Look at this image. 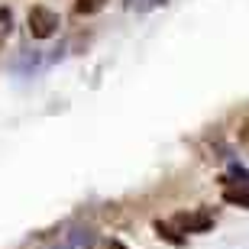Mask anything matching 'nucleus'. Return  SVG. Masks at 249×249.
<instances>
[{
  "label": "nucleus",
  "instance_id": "f257e3e1",
  "mask_svg": "<svg viewBox=\"0 0 249 249\" xmlns=\"http://www.w3.org/2000/svg\"><path fill=\"white\" fill-rule=\"evenodd\" d=\"M26 26L33 39H49V36H55V29H58V13L49 7H33L26 17Z\"/></svg>",
  "mask_w": 249,
  "mask_h": 249
},
{
  "label": "nucleus",
  "instance_id": "f03ea898",
  "mask_svg": "<svg viewBox=\"0 0 249 249\" xmlns=\"http://www.w3.org/2000/svg\"><path fill=\"white\" fill-rule=\"evenodd\" d=\"M213 211H194V213H178L175 217V227H178V233H207L213 227Z\"/></svg>",
  "mask_w": 249,
  "mask_h": 249
},
{
  "label": "nucleus",
  "instance_id": "7ed1b4c3",
  "mask_svg": "<svg viewBox=\"0 0 249 249\" xmlns=\"http://www.w3.org/2000/svg\"><path fill=\"white\" fill-rule=\"evenodd\" d=\"M223 201L249 211V188H227V191H223Z\"/></svg>",
  "mask_w": 249,
  "mask_h": 249
},
{
  "label": "nucleus",
  "instance_id": "20e7f679",
  "mask_svg": "<svg viewBox=\"0 0 249 249\" xmlns=\"http://www.w3.org/2000/svg\"><path fill=\"white\" fill-rule=\"evenodd\" d=\"M126 10H136V13H149V10H159L165 7V0H123Z\"/></svg>",
  "mask_w": 249,
  "mask_h": 249
},
{
  "label": "nucleus",
  "instance_id": "39448f33",
  "mask_svg": "<svg viewBox=\"0 0 249 249\" xmlns=\"http://www.w3.org/2000/svg\"><path fill=\"white\" fill-rule=\"evenodd\" d=\"M156 233H159V236H165L168 243H175V246H181V243H185V236H178V230L172 227V223H162V220H156Z\"/></svg>",
  "mask_w": 249,
  "mask_h": 249
},
{
  "label": "nucleus",
  "instance_id": "423d86ee",
  "mask_svg": "<svg viewBox=\"0 0 249 249\" xmlns=\"http://www.w3.org/2000/svg\"><path fill=\"white\" fill-rule=\"evenodd\" d=\"M10 29H13V13H10L7 7H0V46H3V42H7Z\"/></svg>",
  "mask_w": 249,
  "mask_h": 249
},
{
  "label": "nucleus",
  "instance_id": "0eeeda50",
  "mask_svg": "<svg viewBox=\"0 0 249 249\" xmlns=\"http://www.w3.org/2000/svg\"><path fill=\"white\" fill-rule=\"evenodd\" d=\"M104 7V0H74V10L78 13H97Z\"/></svg>",
  "mask_w": 249,
  "mask_h": 249
},
{
  "label": "nucleus",
  "instance_id": "6e6552de",
  "mask_svg": "<svg viewBox=\"0 0 249 249\" xmlns=\"http://www.w3.org/2000/svg\"><path fill=\"white\" fill-rule=\"evenodd\" d=\"M81 243H91V236H84V233H78V236H71V240L65 243V246H58V249H81Z\"/></svg>",
  "mask_w": 249,
  "mask_h": 249
},
{
  "label": "nucleus",
  "instance_id": "1a4fd4ad",
  "mask_svg": "<svg viewBox=\"0 0 249 249\" xmlns=\"http://www.w3.org/2000/svg\"><path fill=\"white\" fill-rule=\"evenodd\" d=\"M110 249H126V246H123V243H110Z\"/></svg>",
  "mask_w": 249,
  "mask_h": 249
}]
</instances>
